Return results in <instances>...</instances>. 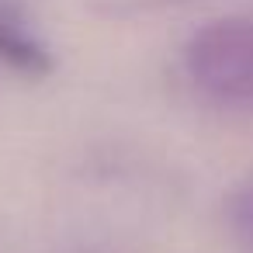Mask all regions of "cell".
Here are the masks:
<instances>
[{
  "label": "cell",
  "mask_w": 253,
  "mask_h": 253,
  "mask_svg": "<svg viewBox=\"0 0 253 253\" xmlns=\"http://www.w3.org/2000/svg\"><path fill=\"white\" fill-rule=\"evenodd\" d=\"M0 63L21 77H49L56 59L21 4L0 0Z\"/></svg>",
  "instance_id": "cell-2"
},
{
  "label": "cell",
  "mask_w": 253,
  "mask_h": 253,
  "mask_svg": "<svg viewBox=\"0 0 253 253\" xmlns=\"http://www.w3.org/2000/svg\"><path fill=\"white\" fill-rule=\"evenodd\" d=\"M146 4H191V0H146Z\"/></svg>",
  "instance_id": "cell-3"
},
{
  "label": "cell",
  "mask_w": 253,
  "mask_h": 253,
  "mask_svg": "<svg viewBox=\"0 0 253 253\" xmlns=\"http://www.w3.org/2000/svg\"><path fill=\"white\" fill-rule=\"evenodd\" d=\"M191 80L222 101L253 104V18H218L184 49Z\"/></svg>",
  "instance_id": "cell-1"
}]
</instances>
